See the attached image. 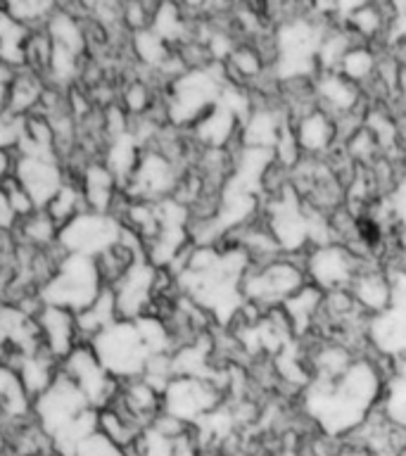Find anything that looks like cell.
Returning a JSON list of instances; mask_svg holds the SVG:
<instances>
[{
	"label": "cell",
	"instance_id": "11",
	"mask_svg": "<svg viewBox=\"0 0 406 456\" xmlns=\"http://www.w3.org/2000/svg\"><path fill=\"white\" fill-rule=\"evenodd\" d=\"M354 256L342 245H319L306 256V278L319 290H340L354 276Z\"/></svg>",
	"mask_w": 406,
	"mask_h": 456
},
{
	"label": "cell",
	"instance_id": "25",
	"mask_svg": "<svg viewBox=\"0 0 406 456\" xmlns=\"http://www.w3.org/2000/svg\"><path fill=\"white\" fill-rule=\"evenodd\" d=\"M17 228H20L21 240L34 249L53 248L57 242V235H60V226L50 219L45 209H38L27 219L17 221Z\"/></svg>",
	"mask_w": 406,
	"mask_h": 456
},
{
	"label": "cell",
	"instance_id": "18",
	"mask_svg": "<svg viewBox=\"0 0 406 456\" xmlns=\"http://www.w3.org/2000/svg\"><path fill=\"white\" fill-rule=\"evenodd\" d=\"M119 319V309H117V297H114L112 288H102L95 302L88 309L77 314V328L78 338L91 342L95 335H100L105 328L114 326Z\"/></svg>",
	"mask_w": 406,
	"mask_h": 456
},
{
	"label": "cell",
	"instance_id": "20",
	"mask_svg": "<svg viewBox=\"0 0 406 456\" xmlns=\"http://www.w3.org/2000/svg\"><path fill=\"white\" fill-rule=\"evenodd\" d=\"M45 31H48L53 45L71 50V53L78 57L84 55L88 38H85V31L84 27H81V21H78L69 10L57 7L55 12L48 17V21H45Z\"/></svg>",
	"mask_w": 406,
	"mask_h": 456
},
{
	"label": "cell",
	"instance_id": "2",
	"mask_svg": "<svg viewBox=\"0 0 406 456\" xmlns=\"http://www.w3.org/2000/svg\"><path fill=\"white\" fill-rule=\"evenodd\" d=\"M102 288L98 259L85 255H64L62 262L57 264L55 273L38 290L43 305L62 306L69 312L78 314L88 309L95 302Z\"/></svg>",
	"mask_w": 406,
	"mask_h": 456
},
{
	"label": "cell",
	"instance_id": "42",
	"mask_svg": "<svg viewBox=\"0 0 406 456\" xmlns=\"http://www.w3.org/2000/svg\"><path fill=\"white\" fill-rule=\"evenodd\" d=\"M337 456H370V454L361 447H347V449H340V452H337Z\"/></svg>",
	"mask_w": 406,
	"mask_h": 456
},
{
	"label": "cell",
	"instance_id": "39",
	"mask_svg": "<svg viewBox=\"0 0 406 456\" xmlns=\"http://www.w3.org/2000/svg\"><path fill=\"white\" fill-rule=\"evenodd\" d=\"M392 212L397 214V219L406 226V178H402V183L392 195Z\"/></svg>",
	"mask_w": 406,
	"mask_h": 456
},
{
	"label": "cell",
	"instance_id": "36",
	"mask_svg": "<svg viewBox=\"0 0 406 456\" xmlns=\"http://www.w3.org/2000/svg\"><path fill=\"white\" fill-rule=\"evenodd\" d=\"M150 105V91L148 86L141 84V81H135L124 91V107H126V112L131 114H142L148 110Z\"/></svg>",
	"mask_w": 406,
	"mask_h": 456
},
{
	"label": "cell",
	"instance_id": "13",
	"mask_svg": "<svg viewBox=\"0 0 406 456\" xmlns=\"http://www.w3.org/2000/svg\"><path fill=\"white\" fill-rule=\"evenodd\" d=\"M38 330H41L43 347L55 356L57 362H64L74 352V347L81 345L77 328V314L62 306L43 305V309L36 316Z\"/></svg>",
	"mask_w": 406,
	"mask_h": 456
},
{
	"label": "cell",
	"instance_id": "1",
	"mask_svg": "<svg viewBox=\"0 0 406 456\" xmlns=\"http://www.w3.org/2000/svg\"><path fill=\"white\" fill-rule=\"evenodd\" d=\"M383 392V378L366 359H356L337 380H313L304 397L306 413L328 437L354 433L366 423Z\"/></svg>",
	"mask_w": 406,
	"mask_h": 456
},
{
	"label": "cell",
	"instance_id": "34",
	"mask_svg": "<svg viewBox=\"0 0 406 456\" xmlns=\"http://www.w3.org/2000/svg\"><path fill=\"white\" fill-rule=\"evenodd\" d=\"M0 185H3V191H5V198L10 202V209L17 216V221L27 219L31 214L38 212V207L34 205V200L28 198V192L24 191L20 185V181L12 176V174H7V176L0 178Z\"/></svg>",
	"mask_w": 406,
	"mask_h": 456
},
{
	"label": "cell",
	"instance_id": "27",
	"mask_svg": "<svg viewBox=\"0 0 406 456\" xmlns=\"http://www.w3.org/2000/svg\"><path fill=\"white\" fill-rule=\"evenodd\" d=\"M233 110H228V107H214L212 112H207L198 124L199 138L209 145H223L228 142L231 134H233L235 126V117Z\"/></svg>",
	"mask_w": 406,
	"mask_h": 456
},
{
	"label": "cell",
	"instance_id": "44",
	"mask_svg": "<svg viewBox=\"0 0 406 456\" xmlns=\"http://www.w3.org/2000/svg\"><path fill=\"white\" fill-rule=\"evenodd\" d=\"M3 363H5V347L0 345V366H3Z\"/></svg>",
	"mask_w": 406,
	"mask_h": 456
},
{
	"label": "cell",
	"instance_id": "40",
	"mask_svg": "<svg viewBox=\"0 0 406 456\" xmlns=\"http://www.w3.org/2000/svg\"><path fill=\"white\" fill-rule=\"evenodd\" d=\"M12 78H14V69H10V67H5V64L0 62V112H5L7 95H10Z\"/></svg>",
	"mask_w": 406,
	"mask_h": 456
},
{
	"label": "cell",
	"instance_id": "12",
	"mask_svg": "<svg viewBox=\"0 0 406 456\" xmlns=\"http://www.w3.org/2000/svg\"><path fill=\"white\" fill-rule=\"evenodd\" d=\"M176 185L178 176L169 157L162 152H145L141 155V162L135 167L126 188L128 195L135 198V202H150V200L164 198Z\"/></svg>",
	"mask_w": 406,
	"mask_h": 456
},
{
	"label": "cell",
	"instance_id": "32",
	"mask_svg": "<svg viewBox=\"0 0 406 456\" xmlns=\"http://www.w3.org/2000/svg\"><path fill=\"white\" fill-rule=\"evenodd\" d=\"M383 411L390 423L406 428V376H397L394 380H390L387 392H385Z\"/></svg>",
	"mask_w": 406,
	"mask_h": 456
},
{
	"label": "cell",
	"instance_id": "26",
	"mask_svg": "<svg viewBox=\"0 0 406 456\" xmlns=\"http://www.w3.org/2000/svg\"><path fill=\"white\" fill-rule=\"evenodd\" d=\"M88 207H85V200H84V191H81V183H67L62 185V191L57 192L53 202L45 207V212L53 221H55L57 226L62 228L64 224H69L77 214L85 212Z\"/></svg>",
	"mask_w": 406,
	"mask_h": 456
},
{
	"label": "cell",
	"instance_id": "9",
	"mask_svg": "<svg viewBox=\"0 0 406 456\" xmlns=\"http://www.w3.org/2000/svg\"><path fill=\"white\" fill-rule=\"evenodd\" d=\"M157 278H159V269L148 256H141L112 285L121 321H135L148 314L150 302L157 292Z\"/></svg>",
	"mask_w": 406,
	"mask_h": 456
},
{
	"label": "cell",
	"instance_id": "7",
	"mask_svg": "<svg viewBox=\"0 0 406 456\" xmlns=\"http://www.w3.org/2000/svg\"><path fill=\"white\" fill-rule=\"evenodd\" d=\"M306 285V269L288 262H269L249 271L242 281V292L255 299L256 306H269L290 299Z\"/></svg>",
	"mask_w": 406,
	"mask_h": 456
},
{
	"label": "cell",
	"instance_id": "43",
	"mask_svg": "<svg viewBox=\"0 0 406 456\" xmlns=\"http://www.w3.org/2000/svg\"><path fill=\"white\" fill-rule=\"evenodd\" d=\"M278 456H302V454H299V452H295V449H292V452L290 449H285L283 454H278Z\"/></svg>",
	"mask_w": 406,
	"mask_h": 456
},
{
	"label": "cell",
	"instance_id": "35",
	"mask_svg": "<svg viewBox=\"0 0 406 456\" xmlns=\"http://www.w3.org/2000/svg\"><path fill=\"white\" fill-rule=\"evenodd\" d=\"M138 456H176L174 449V440L164 437L155 430V428H145L141 435V440L135 444Z\"/></svg>",
	"mask_w": 406,
	"mask_h": 456
},
{
	"label": "cell",
	"instance_id": "10",
	"mask_svg": "<svg viewBox=\"0 0 406 456\" xmlns=\"http://www.w3.org/2000/svg\"><path fill=\"white\" fill-rule=\"evenodd\" d=\"M10 174L20 181V185L28 192V198L34 200L38 209H45L57 192L62 191V185L67 183V176H64L57 159L17 155Z\"/></svg>",
	"mask_w": 406,
	"mask_h": 456
},
{
	"label": "cell",
	"instance_id": "14",
	"mask_svg": "<svg viewBox=\"0 0 406 456\" xmlns=\"http://www.w3.org/2000/svg\"><path fill=\"white\" fill-rule=\"evenodd\" d=\"M117 185L119 181L114 174L105 167V162H91L85 164L84 176H81V191H84L85 207L91 212L110 214L117 198Z\"/></svg>",
	"mask_w": 406,
	"mask_h": 456
},
{
	"label": "cell",
	"instance_id": "37",
	"mask_svg": "<svg viewBox=\"0 0 406 456\" xmlns=\"http://www.w3.org/2000/svg\"><path fill=\"white\" fill-rule=\"evenodd\" d=\"M349 20H352V24L366 36L376 34L378 28L383 27V17L376 12V7H359Z\"/></svg>",
	"mask_w": 406,
	"mask_h": 456
},
{
	"label": "cell",
	"instance_id": "31",
	"mask_svg": "<svg viewBox=\"0 0 406 456\" xmlns=\"http://www.w3.org/2000/svg\"><path fill=\"white\" fill-rule=\"evenodd\" d=\"M340 69L342 77H347L352 84H356V81L369 78L373 74V69H376V57H373L370 50L361 48V45H352V50L342 60Z\"/></svg>",
	"mask_w": 406,
	"mask_h": 456
},
{
	"label": "cell",
	"instance_id": "4",
	"mask_svg": "<svg viewBox=\"0 0 406 456\" xmlns=\"http://www.w3.org/2000/svg\"><path fill=\"white\" fill-rule=\"evenodd\" d=\"M121 233H124V224L114 214L85 209L60 228L57 245L67 255H85L98 259L100 255H105L107 249L119 245Z\"/></svg>",
	"mask_w": 406,
	"mask_h": 456
},
{
	"label": "cell",
	"instance_id": "38",
	"mask_svg": "<svg viewBox=\"0 0 406 456\" xmlns=\"http://www.w3.org/2000/svg\"><path fill=\"white\" fill-rule=\"evenodd\" d=\"M231 64H233L235 71H238V74H242V77H255L256 71H259V67H262V62H259V55L248 48L233 50V53H231Z\"/></svg>",
	"mask_w": 406,
	"mask_h": 456
},
{
	"label": "cell",
	"instance_id": "17",
	"mask_svg": "<svg viewBox=\"0 0 406 456\" xmlns=\"http://www.w3.org/2000/svg\"><path fill=\"white\" fill-rule=\"evenodd\" d=\"M60 363L62 362H57L45 347L38 349L36 354H28L21 359L20 366H17V373H20L21 383L27 387L28 397H41L43 392L55 383L57 373H60Z\"/></svg>",
	"mask_w": 406,
	"mask_h": 456
},
{
	"label": "cell",
	"instance_id": "3",
	"mask_svg": "<svg viewBox=\"0 0 406 456\" xmlns=\"http://www.w3.org/2000/svg\"><path fill=\"white\" fill-rule=\"evenodd\" d=\"M98 356V362L117 380H135L145 373V366L152 359V352L142 340L135 321H117L88 342Z\"/></svg>",
	"mask_w": 406,
	"mask_h": 456
},
{
	"label": "cell",
	"instance_id": "28",
	"mask_svg": "<svg viewBox=\"0 0 406 456\" xmlns=\"http://www.w3.org/2000/svg\"><path fill=\"white\" fill-rule=\"evenodd\" d=\"M5 10L14 21H20L21 27L36 31V28H45V21L55 12L57 5L55 3H38V0H12V3H7Z\"/></svg>",
	"mask_w": 406,
	"mask_h": 456
},
{
	"label": "cell",
	"instance_id": "21",
	"mask_svg": "<svg viewBox=\"0 0 406 456\" xmlns=\"http://www.w3.org/2000/svg\"><path fill=\"white\" fill-rule=\"evenodd\" d=\"M316 93L326 102L328 110L335 114H352L356 100H359L356 86L347 77H342L340 71H330L326 77H321Z\"/></svg>",
	"mask_w": 406,
	"mask_h": 456
},
{
	"label": "cell",
	"instance_id": "16",
	"mask_svg": "<svg viewBox=\"0 0 406 456\" xmlns=\"http://www.w3.org/2000/svg\"><path fill=\"white\" fill-rule=\"evenodd\" d=\"M43 91L45 84L41 81V74L31 69L14 71L12 86H10V95H7L5 114L10 117H28V114L38 112L41 107Z\"/></svg>",
	"mask_w": 406,
	"mask_h": 456
},
{
	"label": "cell",
	"instance_id": "8",
	"mask_svg": "<svg viewBox=\"0 0 406 456\" xmlns=\"http://www.w3.org/2000/svg\"><path fill=\"white\" fill-rule=\"evenodd\" d=\"M216 397H219L216 387L212 383H207L205 378H174L162 395V413L181 420V423L202 420L214 411V406L219 402Z\"/></svg>",
	"mask_w": 406,
	"mask_h": 456
},
{
	"label": "cell",
	"instance_id": "33",
	"mask_svg": "<svg viewBox=\"0 0 406 456\" xmlns=\"http://www.w3.org/2000/svg\"><path fill=\"white\" fill-rule=\"evenodd\" d=\"M134 45L138 57H141L142 62H148L150 67H157V64H164L169 60V55H166V41H162L150 27L142 28V31H135Z\"/></svg>",
	"mask_w": 406,
	"mask_h": 456
},
{
	"label": "cell",
	"instance_id": "19",
	"mask_svg": "<svg viewBox=\"0 0 406 456\" xmlns=\"http://www.w3.org/2000/svg\"><path fill=\"white\" fill-rule=\"evenodd\" d=\"M0 413L5 419H27L34 413V399L28 397L20 373L10 366H0Z\"/></svg>",
	"mask_w": 406,
	"mask_h": 456
},
{
	"label": "cell",
	"instance_id": "22",
	"mask_svg": "<svg viewBox=\"0 0 406 456\" xmlns=\"http://www.w3.org/2000/svg\"><path fill=\"white\" fill-rule=\"evenodd\" d=\"M299 148L306 150L309 155H319L330 148V141L335 135V124L326 112H306V117L297 126Z\"/></svg>",
	"mask_w": 406,
	"mask_h": 456
},
{
	"label": "cell",
	"instance_id": "29",
	"mask_svg": "<svg viewBox=\"0 0 406 456\" xmlns=\"http://www.w3.org/2000/svg\"><path fill=\"white\" fill-rule=\"evenodd\" d=\"M21 121L24 117H10V114H0V178L7 176L12 171V150H17L21 135Z\"/></svg>",
	"mask_w": 406,
	"mask_h": 456
},
{
	"label": "cell",
	"instance_id": "6",
	"mask_svg": "<svg viewBox=\"0 0 406 456\" xmlns=\"http://www.w3.org/2000/svg\"><path fill=\"white\" fill-rule=\"evenodd\" d=\"M88 409H93V406L88 404L84 392L78 390L71 378L64 376L62 369L57 373L55 383L50 385L41 397L34 399V419L48 437L60 433L67 423H71Z\"/></svg>",
	"mask_w": 406,
	"mask_h": 456
},
{
	"label": "cell",
	"instance_id": "23",
	"mask_svg": "<svg viewBox=\"0 0 406 456\" xmlns=\"http://www.w3.org/2000/svg\"><path fill=\"white\" fill-rule=\"evenodd\" d=\"M354 299L363 309L383 314L392 305V285L380 273H361L354 278Z\"/></svg>",
	"mask_w": 406,
	"mask_h": 456
},
{
	"label": "cell",
	"instance_id": "30",
	"mask_svg": "<svg viewBox=\"0 0 406 456\" xmlns=\"http://www.w3.org/2000/svg\"><path fill=\"white\" fill-rule=\"evenodd\" d=\"M78 71H81V57L74 55L71 50L53 45V55H50L48 64V74L50 78H53V84H55L57 88L71 84V81L78 77Z\"/></svg>",
	"mask_w": 406,
	"mask_h": 456
},
{
	"label": "cell",
	"instance_id": "5",
	"mask_svg": "<svg viewBox=\"0 0 406 456\" xmlns=\"http://www.w3.org/2000/svg\"><path fill=\"white\" fill-rule=\"evenodd\" d=\"M60 369L64 376L77 383V387L84 392V397L95 411L107 409L121 390L119 380L107 373L88 342H81L78 347H74V352L60 363Z\"/></svg>",
	"mask_w": 406,
	"mask_h": 456
},
{
	"label": "cell",
	"instance_id": "41",
	"mask_svg": "<svg viewBox=\"0 0 406 456\" xmlns=\"http://www.w3.org/2000/svg\"><path fill=\"white\" fill-rule=\"evenodd\" d=\"M17 226V216L10 209V202L5 198V191H3V185H0V231H7V228Z\"/></svg>",
	"mask_w": 406,
	"mask_h": 456
},
{
	"label": "cell",
	"instance_id": "24",
	"mask_svg": "<svg viewBox=\"0 0 406 456\" xmlns=\"http://www.w3.org/2000/svg\"><path fill=\"white\" fill-rule=\"evenodd\" d=\"M321 290L316 285H304L302 290L295 292L290 299H285V314L290 321V328H295L297 333H302L306 323L312 326V321L316 319V314L321 309Z\"/></svg>",
	"mask_w": 406,
	"mask_h": 456
},
{
	"label": "cell",
	"instance_id": "15",
	"mask_svg": "<svg viewBox=\"0 0 406 456\" xmlns=\"http://www.w3.org/2000/svg\"><path fill=\"white\" fill-rule=\"evenodd\" d=\"M370 338L383 352L404 354L406 352V302H392L370 323Z\"/></svg>",
	"mask_w": 406,
	"mask_h": 456
}]
</instances>
